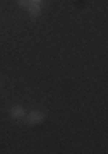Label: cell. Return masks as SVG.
<instances>
[{"instance_id":"cell-3","label":"cell","mask_w":108,"mask_h":154,"mask_svg":"<svg viewBox=\"0 0 108 154\" xmlns=\"http://www.w3.org/2000/svg\"><path fill=\"white\" fill-rule=\"evenodd\" d=\"M27 12H29V16L36 17L40 12H41V5H40V4H34V2H31V4L27 5Z\"/></svg>"},{"instance_id":"cell-1","label":"cell","mask_w":108,"mask_h":154,"mask_svg":"<svg viewBox=\"0 0 108 154\" xmlns=\"http://www.w3.org/2000/svg\"><path fill=\"white\" fill-rule=\"evenodd\" d=\"M43 120H45V113H41L38 110L31 111L27 115V123H31V125H36V123H40V122H43Z\"/></svg>"},{"instance_id":"cell-6","label":"cell","mask_w":108,"mask_h":154,"mask_svg":"<svg viewBox=\"0 0 108 154\" xmlns=\"http://www.w3.org/2000/svg\"><path fill=\"white\" fill-rule=\"evenodd\" d=\"M0 86H2V82H0Z\"/></svg>"},{"instance_id":"cell-5","label":"cell","mask_w":108,"mask_h":154,"mask_svg":"<svg viewBox=\"0 0 108 154\" xmlns=\"http://www.w3.org/2000/svg\"><path fill=\"white\" fill-rule=\"evenodd\" d=\"M31 2H34V4H40V2H41V0H31Z\"/></svg>"},{"instance_id":"cell-4","label":"cell","mask_w":108,"mask_h":154,"mask_svg":"<svg viewBox=\"0 0 108 154\" xmlns=\"http://www.w3.org/2000/svg\"><path fill=\"white\" fill-rule=\"evenodd\" d=\"M17 4H19L21 7H26V9H27V5L31 4V0H17Z\"/></svg>"},{"instance_id":"cell-2","label":"cell","mask_w":108,"mask_h":154,"mask_svg":"<svg viewBox=\"0 0 108 154\" xmlns=\"http://www.w3.org/2000/svg\"><path fill=\"white\" fill-rule=\"evenodd\" d=\"M9 113H11V116H12V118H16V120H19V118L24 116V110H22V106H19V105L12 106Z\"/></svg>"}]
</instances>
